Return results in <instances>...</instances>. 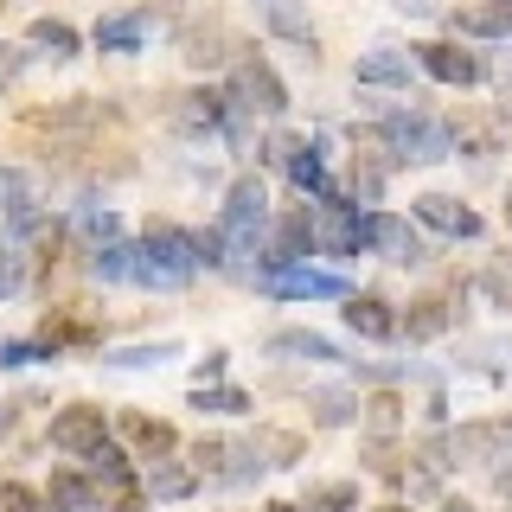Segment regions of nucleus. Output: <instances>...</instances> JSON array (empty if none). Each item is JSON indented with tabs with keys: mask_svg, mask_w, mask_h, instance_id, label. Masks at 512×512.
Returning <instances> with one entry per match:
<instances>
[{
	"mask_svg": "<svg viewBox=\"0 0 512 512\" xmlns=\"http://www.w3.org/2000/svg\"><path fill=\"white\" fill-rule=\"evenodd\" d=\"M346 327L359 333V340H391L397 314H391V301H378V295H352L346 301Z\"/></svg>",
	"mask_w": 512,
	"mask_h": 512,
	"instance_id": "19",
	"label": "nucleus"
},
{
	"mask_svg": "<svg viewBox=\"0 0 512 512\" xmlns=\"http://www.w3.org/2000/svg\"><path fill=\"white\" fill-rule=\"evenodd\" d=\"M506 7H512V0H506Z\"/></svg>",
	"mask_w": 512,
	"mask_h": 512,
	"instance_id": "46",
	"label": "nucleus"
},
{
	"mask_svg": "<svg viewBox=\"0 0 512 512\" xmlns=\"http://www.w3.org/2000/svg\"><path fill=\"white\" fill-rule=\"evenodd\" d=\"M154 32V13H109V20H96V52H141Z\"/></svg>",
	"mask_w": 512,
	"mask_h": 512,
	"instance_id": "16",
	"label": "nucleus"
},
{
	"mask_svg": "<svg viewBox=\"0 0 512 512\" xmlns=\"http://www.w3.org/2000/svg\"><path fill=\"white\" fill-rule=\"evenodd\" d=\"M13 71H20V58H13V52H7V45H0V84H7V77H13Z\"/></svg>",
	"mask_w": 512,
	"mask_h": 512,
	"instance_id": "40",
	"label": "nucleus"
},
{
	"mask_svg": "<svg viewBox=\"0 0 512 512\" xmlns=\"http://www.w3.org/2000/svg\"><path fill=\"white\" fill-rule=\"evenodd\" d=\"M45 506H52V512H96L103 500H96L90 474H77V468H52V487H45Z\"/></svg>",
	"mask_w": 512,
	"mask_h": 512,
	"instance_id": "18",
	"label": "nucleus"
},
{
	"mask_svg": "<svg viewBox=\"0 0 512 512\" xmlns=\"http://www.w3.org/2000/svg\"><path fill=\"white\" fill-rule=\"evenodd\" d=\"M397 13H416V20H423V13H436V0H397Z\"/></svg>",
	"mask_w": 512,
	"mask_h": 512,
	"instance_id": "39",
	"label": "nucleus"
},
{
	"mask_svg": "<svg viewBox=\"0 0 512 512\" xmlns=\"http://www.w3.org/2000/svg\"><path fill=\"white\" fill-rule=\"evenodd\" d=\"M480 295H487L493 308H506V314H512V250H506V256H493V263L480 269Z\"/></svg>",
	"mask_w": 512,
	"mask_h": 512,
	"instance_id": "30",
	"label": "nucleus"
},
{
	"mask_svg": "<svg viewBox=\"0 0 512 512\" xmlns=\"http://www.w3.org/2000/svg\"><path fill=\"white\" fill-rule=\"evenodd\" d=\"M256 20H263L269 32H276L282 45H295V52H308V58H314L320 32H314V20H308V13H301V0H256Z\"/></svg>",
	"mask_w": 512,
	"mask_h": 512,
	"instance_id": "13",
	"label": "nucleus"
},
{
	"mask_svg": "<svg viewBox=\"0 0 512 512\" xmlns=\"http://www.w3.org/2000/svg\"><path fill=\"white\" fill-rule=\"evenodd\" d=\"M314 244L327 256L372 250V212H359V205H320V212H314Z\"/></svg>",
	"mask_w": 512,
	"mask_h": 512,
	"instance_id": "6",
	"label": "nucleus"
},
{
	"mask_svg": "<svg viewBox=\"0 0 512 512\" xmlns=\"http://www.w3.org/2000/svg\"><path fill=\"white\" fill-rule=\"evenodd\" d=\"M0 512H39V493L20 480H0Z\"/></svg>",
	"mask_w": 512,
	"mask_h": 512,
	"instance_id": "36",
	"label": "nucleus"
},
{
	"mask_svg": "<svg viewBox=\"0 0 512 512\" xmlns=\"http://www.w3.org/2000/svg\"><path fill=\"white\" fill-rule=\"evenodd\" d=\"M372 250L384 256V263H404V269L429 263V244L416 237V224L397 218V212H372Z\"/></svg>",
	"mask_w": 512,
	"mask_h": 512,
	"instance_id": "9",
	"label": "nucleus"
},
{
	"mask_svg": "<svg viewBox=\"0 0 512 512\" xmlns=\"http://www.w3.org/2000/svg\"><path fill=\"white\" fill-rule=\"evenodd\" d=\"M256 288H263V295H276V301H352L346 276H333V269H308V263H295V269H263V276H256Z\"/></svg>",
	"mask_w": 512,
	"mask_h": 512,
	"instance_id": "5",
	"label": "nucleus"
},
{
	"mask_svg": "<svg viewBox=\"0 0 512 512\" xmlns=\"http://www.w3.org/2000/svg\"><path fill=\"white\" fill-rule=\"evenodd\" d=\"M7 423H13V410H0V429H7Z\"/></svg>",
	"mask_w": 512,
	"mask_h": 512,
	"instance_id": "43",
	"label": "nucleus"
},
{
	"mask_svg": "<svg viewBox=\"0 0 512 512\" xmlns=\"http://www.w3.org/2000/svg\"><path fill=\"white\" fill-rule=\"evenodd\" d=\"M20 288H26V256L13 250V244H0V301L20 295Z\"/></svg>",
	"mask_w": 512,
	"mask_h": 512,
	"instance_id": "34",
	"label": "nucleus"
},
{
	"mask_svg": "<svg viewBox=\"0 0 512 512\" xmlns=\"http://www.w3.org/2000/svg\"><path fill=\"white\" fill-rule=\"evenodd\" d=\"M77 237H84L90 250L122 244V218H116V205H77Z\"/></svg>",
	"mask_w": 512,
	"mask_h": 512,
	"instance_id": "21",
	"label": "nucleus"
},
{
	"mask_svg": "<svg viewBox=\"0 0 512 512\" xmlns=\"http://www.w3.org/2000/svg\"><path fill=\"white\" fill-rule=\"evenodd\" d=\"M109 436H103V410L96 404H71V410H58L52 416V448H64V455H96Z\"/></svg>",
	"mask_w": 512,
	"mask_h": 512,
	"instance_id": "8",
	"label": "nucleus"
},
{
	"mask_svg": "<svg viewBox=\"0 0 512 512\" xmlns=\"http://www.w3.org/2000/svg\"><path fill=\"white\" fill-rule=\"evenodd\" d=\"M224 378V352H205L199 359V384H218Z\"/></svg>",
	"mask_w": 512,
	"mask_h": 512,
	"instance_id": "38",
	"label": "nucleus"
},
{
	"mask_svg": "<svg viewBox=\"0 0 512 512\" xmlns=\"http://www.w3.org/2000/svg\"><path fill=\"white\" fill-rule=\"evenodd\" d=\"M269 359H295V365H340V346L320 340V333H276Z\"/></svg>",
	"mask_w": 512,
	"mask_h": 512,
	"instance_id": "20",
	"label": "nucleus"
},
{
	"mask_svg": "<svg viewBox=\"0 0 512 512\" xmlns=\"http://www.w3.org/2000/svg\"><path fill=\"white\" fill-rule=\"evenodd\" d=\"M192 410H205V416H244L250 397L231 391V384H192Z\"/></svg>",
	"mask_w": 512,
	"mask_h": 512,
	"instance_id": "23",
	"label": "nucleus"
},
{
	"mask_svg": "<svg viewBox=\"0 0 512 512\" xmlns=\"http://www.w3.org/2000/svg\"><path fill=\"white\" fill-rule=\"evenodd\" d=\"M128 436L141 442V455H148V461H160V455H173V448H180L173 423H154V416H128Z\"/></svg>",
	"mask_w": 512,
	"mask_h": 512,
	"instance_id": "24",
	"label": "nucleus"
},
{
	"mask_svg": "<svg viewBox=\"0 0 512 512\" xmlns=\"http://www.w3.org/2000/svg\"><path fill=\"white\" fill-rule=\"evenodd\" d=\"M410 212H416V224H429V231H442V237H480V231H487L474 205L448 199V192H423V199H416Z\"/></svg>",
	"mask_w": 512,
	"mask_h": 512,
	"instance_id": "12",
	"label": "nucleus"
},
{
	"mask_svg": "<svg viewBox=\"0 0 512 512\" xmlns=\"http://www.w3.org/2000/svg\"><path fill=\"white\" fill-rule=\"evenodd\" d=\"M148 493H154V500H186V493H192V474H186V468H167V461H154Z\"/></svg>",
	"mask_w": 512,
	"mask_h": 512,
	"instance_id": "32",
	"label": "nucleus"
},
{
	"mask_svg": "<svg viewBox=\"0 0 512 512\" xmlns=\"http://www.w3.org/2000/svg\"><path fill=\"white\" fill-rule=\"evenodd\" d=\"M493 480H500V493H506V500H512V474H493Z\"/></svg>",
	"mask_w": 512,
	"mask_h": 512,
	"instance_id": "41",
	"label": "nucleus"
},
{
	"mask_svg": "<svg viewBox=\"0 0 512 512\" xmlns=\"http://www.w3.org/2000/svg\"><path fill=\"white\" fill-rule=\"evenodd\" d=\"M378 148L391 160H416V167H429V160L455 154V128L429 122L423 109H397V116H384V128H378Z\"/></svg>",
	"mask_w": 512,
	"mask_h": 512,
	"instance_id": "3",
	"label": "nucleus"
},
{
	"mask_svg": "<svg viewBox=\"0 0 512 512\" xmlns=\"http://www.w3.org/2000/svg\"><path fill=\"white\" fill-rule=\"evenodd\" d=\"M269 186L256 180V173H244L231 192H224V212H218V237H224V250L231 256H263L269 244Z\"/></svg>",
	"mask_w": 512,
	"mask_h": 512,
	"instance_id": "2",
	"label": "nucleus"
},
{
	"mask_svg": "<svg viewBox=\"0 0 512 512\" xmlns=\"http://www.w3.org/2000/svg\"><path fill=\"white\" fill-rule=\"evenodd\" d=\"M186 64H224V32L218 26H205V32H186Z\"/></svg>",
	"mask_w": 512,
	"mask_h": 512,
	"instance_id": "33",
	"label": "nucleus"
},
{
	"mask_svg": "<svg viewBox=\"0 0 512 512\" xmlns=\"http://www.w3.org/2000/svg\"><path fill=\"white\" fill-rule=\"evenodd\" d=\"M359 90H410V52L372 45V52L359 58Z\"/></svg>",
	"mask_w": 512,
	"mask_h": 512,
	"instance_id": "15",
	"label": "nucleus"
},
{
	"mask_svg": "<svg viewBox=\"0 0 512 512\" xmlns=\"http://www.w3.org/2000/svg\"><path fill=\"white\" fill-rule=\"evenodd\" d=\"M308 410H314V423H327V429H340V423H352L365 404L359 397H346V391H314L308 397Z\"/></svg>",
	"mask_w": 512,
	"mask_h": 512,
	"instance_id": "29",
	"label": "nucleus"
},
{
	"mask_svg": "<svg viewBox=\"0 0 512 512\" xmlns=\"http://www.w3.org/2000/svg\"><path fill=\"white\" fill-rule=\"evenodd\" d=\"M45 212H39V199H32V180L20 167H0V231H13V237H26V231H39Z\"/></svg>",
	"mask_w": 512,
	"mask_h": 512,
	"instance_id": "11",
	"label": "nucleus"
},
{
	"mask_svg": "<svg viewBox=\"0 0 512 512\" xmlns=\"http://www.w3.org/2000/svg\"><path fill=\"white\" fill-rule=\"evenodd\" d=\"M397 333H410V340H436V333H448V308H442V301H410V314L397 320Z\"/></svg>",
	"mask_w": 512,
	"mask_h": 512,
	"instance_id": "25",
	"label": "nucleus"
},
{
	"mask_svg": "<svg viewBox=\"0 0 512 512\" xmlns=\"http://www.w3.org/2000/svg\"><path fill=\"white\" fill-rule=\"evenodd\" d=\"M224 103L244 109V116H269V122H276L282 109H288V90H282V77L269 71L263 58L244 52V58L231 64V90H224Z\"/></svg>",
	"mask_w": 512,
	"mask_h": 512,
	"instance_id": "4",
	"label": "nucleus"
},
{
	"mask_svg": "<svg viewBox=\"0 0 512 512\" xmlns=\"http://www.w3.org/2000/svg\"><path fill=\"white\" fill-rule=\"evenodd\" d=\"M224 116H231L224 90H192L186 103H180V122H186V128H205V135H212V128H224Z\"/></svg>",
	"mask_w": 512,
	"mask_h": 512,
	"instance_id": "22",
	"label": "nucleus"
},
{
	"mask_svg": "<svg viewBox=\"0 0 512 512\" xmlns=\"http://www.w3.org/2000/svg\"><path fill=\"white\" fill-rule=\"evenodd\" d=\"M448 455L468 461V468H493V474H500V461H512V429H500V423H468L455 442H448Z\"/></svg>",
	"mask_w": 512,
	"mask_h": 512,
	"instance_id": "10",
	"label": "nucleus"
},
{
	"mask_svg": "<svg viewBox=\"0 0 512 512\" xmlns=\"http://www.w3.org/2000/svg\"><path fill=\"white\" fill-rule=\"evenodd\" d=\"M26 39H32V45H45L52 58H77V32L64 26V20H32Z\"/></svg>",
	"mask_w": 512,
	"mask_h": 512,
	"instance_id": "31",
	"label": "nucleus"
},
{
	"mask_svg": "<svg viewBox=\"0 0 512 512\" xmlns=\"http://www.w3.org/2000/svg\"><path fill=\"white\" fill-rule=\"evenodd\" d=\"M448 26H455L461 39H506V32H512V7H506V0H487V7H461V13H448Z\"/></svg>",
	"mask_w": 512,
	"mask_h": 512,
	"instance_id": "17",
	"label": "nucleus"
},
{
	"mask_svg": "<svg viewBox=\"0 0 512 512\" xmlns=\"http://www.w3.org/2000/svg\"><path fill=\"white\" fill-rule=\"evenodd\" d=\"M352 506H359V487L352 480H327V487H308V500L295 512H352Z\"/></svg>",
	"mask_w": 512,
	"mask_h": 512,
	"instance_id": "28",
	"label": "nucleus"
},
{
	"mask_svg": "<svg viewBox=\"0 0 512 512\" xmlns=\"http://www.w3.org/2000/svg\"><path fill=\"white\" fill-rule=\"evenodd\" d=\"M506 224H512V192H506Z\"/></svg>",
	"mask_w": 512,
	"mask_h": 512,
	"instance_id": "44",
	"label": "nucleus"
},
{
	"mask_svg": "<svg viewBox=\"0 0 512 512\" xmlns=\"http://www.w3.org/2000/svg\"><path fill=\"white\" fill-rule=\"evenodd\" d=\"M365 423H372L378 436H391V429H397V397H391V391L372 397V404H365Z\"/></svg>",
	"mask_w": 512,
	"mask_h": 512,
	"instance_id": "37",
	"label": "nucleus"
},
{
	"mask_svg": "<svg viewBox=\"0 0 512 512\" xmlns=\"http://www.w3.org/2000/svg\"><path fill=\"white\" fill-rule=\"evenodd\" d=\"M180 359V340H154V346H122L109 352V365H122V372H148V365H167Z\"/></svg>",
	"mask_w": 512,
	"mask_h": 512,
	"instance_id": "27",
	"label": "nucleus"
},
{
	"mask_svg": "<svg viewBox=\"0 0 512 512\" xmlns=\"http://www.w3.org/2000/svg\"><path fill=\"white\" fill-rule=\"evenodd\" d=\"M416 64H423L436 84H455V90H468L487 77V64H480L474 52H461V45H416Z\"/></svg>",
	"mask_w": 512,
	"mask_h": 512,
	"instance_id": "14",
	"label": "nucleus"
},
{
	"mask_svg": "<svg viewBox=\"0 0 512 512\" xmlns=\"http://www.w3.org/2000/svg\"><path fill=\"white\" fill-rule=\"evenodd\" d=\"M205 269L199 256V231H180V224H154L148 244H135V282L141 288H186L192 276Z\"/></svg>",
	"mask_w": 512,
	"mask_h": 512,
	"instance_id": "1",
	"label": "nucleus"
},
{
	"mask_svg": "<svg viewBox=\"0 0 512 512\" xmlns=\"http://www.w3.org/2000/svg\"><path fill=\"white\" fill-rule=\"evenodd\" d=\"M90 276H96V282H135V244L90 250Z\"/></svg>",
	"mask_w": 512,
	"mask_h": 512,
	"instance_id": "26",
	"label": "nucleus"
},
{
	"mask_svg": "<svg viewBox=\"0 0 512 512\" xmlns=\"http://www.w3.org/2000/svg\"><path fill=\"white\" fill-rule=\"evenodd\" d=\"M384 512H410V506H384Z\"/></svg>",
	"mask_w": 512,
	"mask_h": 512,
	"instance_id": "45",
	"label": "nucleus"
},
{
	"mask_svg": "<svg viewBox=\"0 0 512 512\" xmlns=\"http://www.w3.org/2000/svg\"><path fill=\"white\" fill-rule=\"evenodd\" d=\"M442 512H474V506H468V500H448V506H442Z\"/></svg>",
	"mask_w": 512,
	"mask_h": 512,
	"instance_id": "42",
	"label": "nucleus"
},
{
	"mask_svg": "<svg viewBox=\"0 0 512 512\" xmlns=\"http://www.w3.org/2000/svg\"><path fill=\"white\" fill-rule=\"evenodd\" d=\"M308 250H314V212L295 205V212H282L276 224H269L263 269H295V263H308Z\"/></svg>",
	"mask_w": 512,
	"mask_h": 512,
	"instance_id": "7",
	"label": "nucleus"
},
{
	"mask_svg": "<svg viewBox=\"0 0 512 512\" xmlns=\"http://www.w3.org/2000/svg\"><path fill=\"white\" fill-rule=\"evenodd\" d=\"M32 359H58L45 340H0V365H32Z\"/></svg>",
	"mask_w": 512,
	"mask_h": 512,
	"instance_id": "35",
	"label": "nucleus"
}]
</instances>
